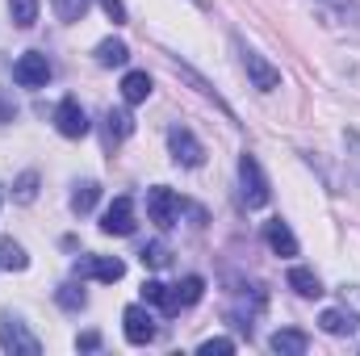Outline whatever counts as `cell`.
<instances>
[{"label":"cell","instance_id":"8992f818","mask_svg":"<svg viewBox=\"0 0 360 356\" xmlns=\"http://www.w3.org/2000/svg\"><path fill=\"white\" fill-rule=\"evenodd\" d=\"M122 331H126V344H134V348H147L151 340H155V314L147 310V306H126L122 310Z\"/></svg>","mask_w":360,"mask_h":356},{"label":"cell","instance_id":"52a82bcc","mask_svg":"<svg viewBox=\"0 0 360 356\" xmlns=\"http://www.w3.org/2000/svg\"><path fill=\"white\" fill-rule=\"evenodd\" d=\"M201 293H205V276H184L180 285H168L164 289V302H160V310L164 314H180V310H188V306H197L201 302Z\"/></svg>","mask_w":360,"mask_h":356},{"label":"cell","instance_id":"4316f807","mask_svg":"<svg viewBox=\"0 0 360 356\" xmlns=\"http://www.w3.org/2000/svg\"><path fill=\"white\" fill-rule=\"evenodd\" d=\"M139 260L147 268H168L172 265V248H168V243H147V248L139 252Z\"/></svg>","mask_w":360,"mask_h":356},{"label":"cell","instance_id":"f1b7e54d","mask_svg":"<svg viewBox=\"0 0 360 356\" xmlns=\"http://www.w3.org/2000/svg\"><path fill=\"white\" fill-rule=\"evenodd\" d=\"M101 8H105V17H109L113 25H126V4H122V0H101Z\"/></svg>","mask_w":360,"mask_h":356},{"label":"cell","instance_id":"ffe728a7","mask_svg":"<svg viewBox=\"0 0 360 356\" xmlns=\"http://www.w3.org/2000/svg\"><path fill=\"white\" fill-rule=\"evenodd\" d=\"M0 268L4 272H25L30 268V256L17 239H0Z\"/></svg>","mask_w":360,"mask_h":356},{"label":"cell","instance_id":"5bb4252c","mask_svg":"<svg viewBox=\"0 0 360 356\" xmlns=\"http://www.w3.org/2000/svg\"><path fill=\"white\" fill-rule=\"evenodd\" d=\"M327 17V25H344V30H360V0H314Z\"/></svg>","mask_w":360,"mask_h":356},{"label":"cell","instance_id":"ba28073f","mask_svg":"<svg viewBox=\"0 0 360 356\" xmlns=\"http://www.w3.org/2000/svg\"><path fill=\"white\" fill-rule=\"evenodd\" d=\"M168 151H172V160L180 168H201L205 164V147L197 143V134L188 126H172L168 130Z\"/></svg>","mask_w":360,"mask_h":356},{"label":"cell","instance_id":"d6a6232c","mask_svg":"<svg viewBox=\"0 0 360 356\" xmlns=\"http://www.w3.org/2000/svg\"><path fill=\"white\" fill-rule=\"evenodd\" d=\"M13 117H17V105H13V101H8V96L0 92V126H8Z\"/></svg>","mask_w":360,"mask_h":356},{"label":"cell","instance_id":"d4e9b609","mask_svg":"<svg viewBox=\"0 0 360 356\" xmlns=\"http://www.w3.org/2000/svg\"><path fill=\"white\" fill-rule=\"evenodd\" d=\"M51 8H55V17L59 21H84V13H89V0H51Z\"/></svg>","mask_w":360,"mask_h":356},{"label":"cell","instance_id":"9a60e30c","mask_svg":"<svg viewBox=\"0 0 360 356\" xmlns=\"http://www.w3.org/2000/svg\"><path fill=\"white\" fill-rule=\"evenodd\" d=\"M285 281H289V289H293L297 298H323V293H327V289H323V281H319V272H314V268H306V265H293Z\"/></svg>","mask_w":360,"mask_h":356},{"label":"cell","instance_id":"277c9868","mask_svg":"<svg viewBox=\"0 0 360 356\" xmlns=\"http://www.w3.org/2000/svg\"><path fill=\"white\" fill-rule=\"evenodd\" d=\"M188 205H184V197H176L168 184H155V189H147V218L160 227V231H172L180 222V214H184Z\"/></svg>","mask_w":360,"mask_h":356},{"label":"cell","instance_id":"4fadbf2b","mask_svg":"<svg viewBox=\"0 0 360 356\" xmlns=\"http://www.w3.org/2000/svg\"><path fill=\"white\" fill-rule=\"evenodd\" d=\"M264 243L272 248V256H285V260L302 252V248H297V235H293L289 222H281V218H269V222H264Z\"/></svg>","mask_w":360,"mask_h":356},{"label":"cell","instance_id":"836d02e7","mask_svg":"<svg viewBox=\"0 0 360 356\" xmlns=\"http://www.w3.org/2000/svg\"><path fill=\"white\" fill-rule=\"evenodd\" d=\"M193 4H197V8H210V0H193Z\"/></svg>","mask_w":360,"mask_h":356},{"label":"cell","instance_id":"603a6c76","mask_svg":"<svg viewBox=\"0 0 360 356\" xmlns=\"http://www.w3.org/2000/svg\"><path fill=\"white\" fill-rule=\"evenodd\" d=\"M344 164H348V177L360 184V130L356 126L344 130Z\"/></svg>","mask_w":360,"mask_h":356},{"label":"cell","instance_id":"4dcf8cb0","mask_svg":"<svg viewBox=\"0 0 360 356\" xmlns=\"http://www.w3.org/2000/svg\"><path fill=\"white\" fill-rule=\"evenodd\" d=\"M344 306L360 319V285H344Z\"/></svg>","mask_w":360,"mask_h":356},{"label":"cell","instance_id":"7c38bea8","mask_svg":"<svg viewBox=\"0 0 360 356\" xmlns=\"http://www.w3.org/2000/svg\"><path fill=\"white\" fill-rule=\"evenodd\" d=\"M130 134H134V117H130L126 109H109V113L101 117V139H105V151H117Z\"/></svg>","mask_w":360,"mask_h":356},{"label":"cell","instance_id":"5b68a950","mask_svg":"<svg viewBox=\"0 0 360 356\" xmlns=\"http://www.w3.org/2000/svg\"><path fill=\"white\" fill-rule=\"evenodd\" d=\"M51 76H55V68H51V59H46L42 51H25V55L13 63V80H17L21 89H46Z\"/></svg>","mask_w":360,"mask_h":356},{"label":"cell","instance_id":"d6986e66","mask_svg":"<svg viewBox=\"0 0 360 356\" xmlns=\"http://www.w3.org/2000/svg\"><path fill=\"white\" fill-rule=\"evenodd\" d=\"M151 89H155V84H151L147 72H126V76H122V101H126V105H143V101L151 96Z\"/></svg>","mask_w":360,"mask_h":356},{"label":"cell","instance_id":"7a4b0ae2","mask_svg":"<svg viewBox=\"0 0 360 356\" xmlns=\"http://www.w3.org/2000/svg\"><path fill=\"white\" fill-rule=\"evenodd\" d=\"M239 197H243L248 210H264V205L272 201L269 177H264V168H260V160H256L252 151L239 155Z\"/></svg>","mask_w":360,"mask_h":356},{"label":"cell","instance_id":"83f0119b","mask_svg":"<svg viewBox=\"0 0 360 356\" xmlns=\"http://www.w3.org/2000/svg\"><path fill=\"white\" fill-rule=\"evenodd\" d=\"M201 356H214V352H235V340H226V336H214V340H205L201 348H197Z\"/></svg>","mask_w":360,"mask_h":356},{"label":"cell","instance_id":"8fae6325","mask_svg":"<svg viewBox=\"0 0 360 356\" xmlns=\"http://www.w3.org/2000/svg\"><path fill=\"white\" fill-rule=\"evenodd\" d=\"M101 231L105 235H134V201L130 197H113V205L101 214Z\"/></svg>","mask_w":360,"mask_h":356},{"label":"cell","instance_id":"ac0fdd59","mask_svg":"<svg viewBox=\"0 0 360 356\" xmlns=\"http://www.w3.org/2000/svg\"><path fill=\"white\" fill-rule=\"evenodd\" d=\"M96 63L101 68H126L130 63V46L122 42V38H105V42H96Z\"/></svg>","mask_w":360,"mask_h":356},{"label":"cell","instance_id":"9c48e42d","mask_svg":"<svg viewBox=\"0 0 360 356\" xmlns=\"http://www.w3.org/2000/svg\"><path fill=\"white\" fill-rule=\"evenodd\" d=\"M55 130H59L63 139H84L92 130L89 113H84V105H80L76 96H63V101H59V109H55Z\"/></svg>","mask_w":360,"mask_h":356},{"label":"cell","instance_id":"e0dca14e","mask_svg":"<svg viewBox=\"0 0 360 356\" xmlns=\"http://www.w3.org/2000/svg\"><path fill=\"white\" fill-rule=\"evenodd\" d=\"M269 348L281 352V356H302L310 348V336H306V331H293V327H281V331L269 336Z\"/></svg>","mask_w":360,"mask_h":356},{"label":"cell","instance_id":"44dd1931","mask_svg":"<svg viewBox=\"0 0 360 356\" xmlns=\"http://www.w3.org/2000/svg\"><path fill=\"white\" fill-rule=\"evenodd\" d=\"M96 201H101V184H96V180H84V184H76V189H72V214H80V218H84V214H92V205H96Z\"/></svg>","mask_w":360,"mask_h":356},{"label":"cell","instance_id":"f546056e","mask_svg":"<svg viewBox=\"0 0 360 356\" xmlns=\"http://www.w3.org/2000/svg\"><path fill=\"white\" fill-rule=\"evenodd\" d=\"M164 289H168L164 281H147V285H143V302H151V306H160V302H164Z\"/></svg>","mask_w":360,"mask_h":356},{"label":"cell","instance_id":"e575fe53","mask_svg":"<svg viewBox=\"0 0 360 356\" xmlns=\"http://www.w3.org/2000/svg\"><path fill=\"white\" fill-rule=\"evenodd\" d=\"M0 205H4V193H0Z\"/></svg>","mask_w":360,"mask_h":356},{"label":"cell","instance_id":"484cf974","mask_svg":"<svg viewBox=\"0 0 360 356\" xmlns=\"http://www.w3.org/2000/svg\"><path fill=\"white\" fill-rule=\"evenodd\" d=\"M34 197H38V172H21V177L13 180V201L30 205Z\"/></svg>","mask_w":360,"mask_h":356},{"label":"cell","instance_id":"cb8c5ba5","mask_svg":"<svg viewBox=\"0 0 360 356\" xmlns=\"http://www.w3.org/2000/svg\"><path fill=\"white\" fill-rule=\"evenodd\" d=\"M8 17H13V25L30 30L38 21V0H8Z\"/></svg>","mask_w":360,"mask_h":356},{"label":"cell","instance_id":"30bf717a","mask_svg":"<svg viewBox=\"0 0 360 356\" xmlns=\"http://www.w3.org/2000/svg\"><path fill=\"white\" fill-rule=\"evenodd\" d=\"M76 272L89 281H101V285H113L126 276V265L117 256H84V260H76Z\"/></svg>","mask_w":360,"mask_h":356},{"label":"cell","instance_id":"3957f363","mask_svg":"<svg viewBox=\"0 0 360 356\" xmlns=\"http://www.w3.org/2000/svg\"><path fill=\"white\" fill-rule=\"evenodd\" d=\"M0 348H4L8 356H38L42 352V340L25 327L21 314L4 310V314H0Z\"/></svg>","mask_w":360,"mask_h":356},{"label":"cell","instance_id":"7402d4cb","mask_svg":"<svg viewBox=\"0 0 360 356\" xmlns=\"http://www.w3.org/2000/svg\"><path fill=\"white\" fill-rule=\"evenodd\" d=\"M55 302H59L68 314H80V310L89 306V293H84L80 285H72V281H68V285H59V289H55Z\"/></svg>","mask_w":360,"mask_h":356},{"label":"cell","instance_id":"2e32d148","mask_svg":"<svg viewBox=\"0 0 360 356\" xmlns=\"http://www.w3.org/2000/svg\"><path fill=\"white\" fill-rule=\"evenodd\" d=\"M319 327H323L327 336H356L360 319L348 310V306H340V310H323V314H319Z\"/></svg>","mask_w":360,"mask_h":356},{"label":"cell","instance_id":"6da1fadb","mask_svg":"<svg viewBox=\"0 0 360 356\" xmlns=\"http://www.w3.org/2000/svg\"><path fill=\"white\" fill-rule=\"evenodd\" d=\"M231 42H235V55H239V68L248 72V80H252V89H256V92H276V89H281V68H272L269 59H264V55H260L256 46H248V42H243L239 34H235Z\"/></svg>","mask_w":360,"mask_h":356},{"label":"cell","instance_id":"1f68e13d","mask_svg":"<svg viewBox=\"0 0 360 356\" xmlns=\"http://www.w3.org/2000/svg\"><path fill=\"white\" fill-rule=\"evenodd\" d=\"M76 348H80V352H96V348H101V336H96V331H84V336H76Z\"/></svg>","mask_w":360,"mask_h":356}]
</instances>
